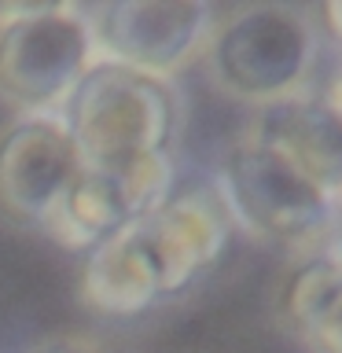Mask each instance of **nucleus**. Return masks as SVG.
Wrapping results in <instances>:
<instances>
[{
	"instance_id": "9d476101",
	"label": "nucleus",
	"mask_w": 342,
	"mask_h": 353,
	"mask_svg": "<svg viewBox=\"0 0 342 353\" xmlns=\"http://www.w3.org/2000/svg\"><path fill=\"white\" fill-rule=\"evenodd\" d=\"M272 313L305 353H342V258L328 250L291 258L276 283Z\"/></svg>"
},
{
	"instance_id": "f03ea898",
	"label": "nucleus",
	"mask_w": 342,
	"mask_h": 353,
	"mask_svg": "<svg viewBox=\"0 0 342 353\" xmlns=\"http://www.w3.org/2000/svg\"><path fill=\"white\" fill-rule=\"evenodd\" d=\"M210 188L232 228L291 258L320 250L339 221V199L250 125L221 151Z\"/></svg>"
},
{
	"instance_id": "ddd939ff",
	"label": "nucleus",
	"mask_w": 342,
	"mask_h": 353,
	"mask_svg": "<svg viewBox=\"0 0 342 353\" xmlns=\"http://www.w3.org/2000/svg\"><path fill=\"white\" fill-rule=\"evenodd\" d=\"M316 88H320V92H324V96L331 99V103H335V107L342 110V55L335 59V66H331V70H328L324 85H316Z\"/></svg>"
},
{
	"instance_id": "423d86ee",
	"label": "nucleus",
	"mask_w": 342,
	"mask_h": 353,
	"mask_svg": "<svg viewBox=\"0 0 342 353\" xmlns=\"http://www.w3.org/2000/svg\"><path fill=\"white\" fill-rule=\"evenodd\" d=\"M217 8L199 0H118L88 4L96 59L132 66V70L173 77L203 59L210 33L217 26Z\"/></svg>"
},
{
	"instance_id": "6e6552de",
	"label": "nucleus",
	"mask_w": 342,
	"mask_h": 353,
	"mask_svg": "<svg viewBox=\"0 0 342 353\" xmlns=\"http://www.w3.org/2000/svg\"><path fill=\"white\" fill-rule=\"evenodd\" d=\"M173 195V159H148L118 165V170H88L81 165L59 210L41 236L66 250H92L121 228L154 214Z\"/></svg>"
},
{
	"instance_id": "7ed1b4c3",
	"label": "nucleus",
	"mask_w": 342,
	"mask_h": 353,
	"mask_svg": "<svg viewBox=\"0 0 342 353\" xmlns=\"http://www.w3.org/2000/svg\"><path fill=\"white\" fill-rule=\"evenodd\" d=\"M55 118L70 132L81 165L118 170L173 159L184 132V96L170 77L96 59Z\"/></svg>"
},
{
	"instance_id": "4468645a",
	"label": "nucleus",
	"mask_w": 342,
	"mask_h": 353,
	"mask_svg": "<svg viewBox=\"0 0 342 353\" xmlns=\"http://www.w3.org/2000/svg\"><path fill=\"white\" fill-rule=\"evenodd\" d=\"M320 250H328V254H335V258H342V225H339V221H335V232L328 236V243H324Z\"/></svg>"
},
{
	"instance_id": "2eb2a0df",
	"label": "nucleus",
	"mask_w": 342,
	"mask_h": 353,
	"mask_svg": "<svg viewBox=\"0 0 342 353\" xmlns=\"http://www.w3.org/2000/svg\"><path fill=\"white\" fill-rule=\"evenodd\" d=\"M339 225H342V203H339Z\"/></svg>"
},
{
	"instance_id": "1a4fd4ad",
	"label": "nucleus",
	"mask_w": 342,
	"mask_h": 353,
	"mask_svg": "<svg viewBox=\"0 0 342 353\" xmlns=\"http://www.w3.org/2000/svg\"><path fill=\"white\" fill-rule=\"evenodd\" d=\"M254 132L272 140L342 203V110L313 85L309 92L254 110Z\"/></svg>"
},
{
	"instance_id": "f8f14e48",
	"label": "nucleus",
	"mask_w": 342,
	"mask_h": 353,
	"mask_svg": "<svg viewBox=\"0 0 342 353\" xmlns=\"http://www.w3.org/2000/svg\"><path fill=\"white\" fill-rule=\"evenodd\" d=\"M316 19H320V30L335 41V52L342 55V0H331V4L316 8Z\"/></svg>"
},
{
	"instance_id": "39448f33",
	"label": "nucleus",
	"mask_w": 342,
	"mask_h": 353,
	"mask_svg": "<svg viewBox=\"0 0 342 353\" xmlns=\"http://www.w3.org/2000/svg\"><path fill=\"white\" fill-rule=\"evenodd\" d=\"M96 63L88 4H0V103L59 114Z\"/></svg>"
},
{
	"instance_id": "f257e3e1",
	"label": "nucleus",
	"mask_w": 342,
	"mask_h": 353,
	"mask_svg": "<svg viewBox=\"0 0 342 353\" xmlns=\"http://www.w3.org/2000/svg\"><path fill=\"white\" fill-rule=\"evenodd\" d=\"M232 221L214 188H188L85 254L77 294L99 316H140L181 298L217 265Z\"/></svg>"
},
{
	"instance_id": "9b49d317",
	"label": "nucleus",
	"mask_w": 342,
	"mask_h": 353,
	"mask_svg": "<svg viewBox=\"0 0 342 353\" xmlns=\"http://www.w3.org/2000/svg\"><path fill=\"white\" fill-rule=\"evenodd\" d=\"M30 353H103V350H99L92 339H85V335H55V339L37 342Z\"/></svg>"
},
{
	"instance_id": "20e7f679",
	"label": "nucleus",
	"mask_w": 342,
	"mask_h": 353,
	"mask_svg": "<svg viewBox=\"0 0 342 353\" xmlns=\"http://www.w3.org/2000/svg\"><path fill=\"white\" fill-rule=\"evenodd\" d=\"M324 30L302 4H239L217 15L203 52L210 85L221 96L265 110L316 85Z\"/></svg>"
},
{
	"instance_id": "0eeeda50",
	"label": "nucleus",
	"mask_w": 342,
	"mask_h": 353,
	"mask_svg": "<svg viewBox=\"0 0 342 353\" xmlns=\"http://www.w3.org/2000/svg\"><path fill=\"white\" fill-rule=\"evenodd\" d=\"M81 173L70 132L55 114H15L0 129V221L44 232Z\"/></svg>"
}]
</instances>
